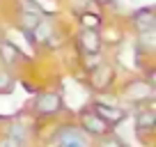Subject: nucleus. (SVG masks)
<instances>
[{
  "instance_id": "9b49d317",
  "label": "nucleus",
  "mask_w": 156,
  "mask_h": 147,
  "mask_svg": "<svg viewBox=\"0 0 156 147\" xmlns=\"http://www.w3.org/2000/svg\"><path fill=\"white\" fill-rule=\"evenodd\" d=\"M154 122H156V115L151 113V110H147V113H142V115H138V120H136V124H138V129H151L154 127Z\"/></svg>"
},
{
  "instance_id": "4468645a",
  "label": "nucleus",
  "mask_w": 156,
  "mask_h": 147,
  "mask_svg": "<svg viewBox=\"0 0 156 147\" xmlns=\"http://www.w3.org/2000/svg\"><path fill=\"white\" fill-rule=\"evenodd\" d=\"M9 133H12V138H16L19 142H23V138H25V129L23 127H9Z\"/></svg>"
},
{
  "instance_id": "9d476101",
  "label": "nucleus",
  "mask_w": 156,
  "mask_h": 147,
  "mask_svg": "<svg viewBox=\"0 0 156 147\" xmlns=\"http://www.w3.org/2000/svg\"><path fill=\"white\" fill-rule=\"evenodd\" d=\"M39 21L41 19H39V14H34V12H25L23 9V14H21V23H23V28L30 30V32H32V28L39 23Z\"/></svg>"
},
{
  "instance_id": "0eeeda50",
  "label": "nucleus",
  "mask_w": 156,
  "mask_h": 147,
  "mask_svg": "<svg viewBox=\"0 0 156 147\" xmlns=\"http://www.w3.org/2000/svg\"><path fill=\"white\" fill-rule=\"evenodd\" d=\"M0 55H2V60H5L7 64H16L21 60L19 48H16L14 44H9V41H0Z\"/></svg>"
},
{
  "instance_id": "1a4fd4ad",
  "label": "nucleus",
  "mask_w": 156,
  "mask_h": 147,
  "mask_svg": "<svg viewBox=\"0 0 156 147\" xmlns=\"http://www.w3.org/2000/svg\"><path fill=\"white\" fill-rule=\"evenodd\" d=\"M32 32L37 34V39H39V41H48V37L53 34V28H51V23H44V21H39V23L32 28Z\"/></svg>"
},
{
  "instance_id": "f8f14e48",
  "label": "nucleus",
  "mask_w": 156,
  "mask_h": 147,
  "mask_svg": "<svg viewBox=\"0 0 156 147\" xmlns=\"http://www.w3.org/2000/svg\"><path fill=\"white\" fill-rule=\"evenodd\" d=\"M80 23H83V28L97 30L99 25H101V19H99L97 14H80Z\"/></svg>"
},
{
  "instance_id": "7ed1b4c3",
  "label": "nucleus",
  "mask_w": 156,
  "mask_h": 147,
  "mask_svg": "<svg viewBox=\"0 0 156 147\" xmlns=\"http://www.w3.org/2000/svg\"><path fill=\"white\" fill-rule=\"evenodd\" d=\"M58 142H62L64 147H83L85 145V136L78 129H71V127H67V129H62V131L58 133Z\"/></svg>"
},
{
  "instance_id": "423d86ee",
  "label": "nucleus",
  "mask_w": 156,
  "mask_h": 147,
  "mask_svg": "<svg viewBox=\"0 0 156 147\" xmlns=\"http://www.w3.org/2000/svg\"><path fill=\"white\" fill-rule=\"evenodd\" d=\"M97 115L101 120H106V122H119V120H124V113L119 110V108H115V106H106V103H99L97 108Z\"/></svg>"
},
{
  "instance_id": "2eb2a0df",
  "label": "nucleus",
  "mask_w": 156,
  "mask_h": 147,
  "mask_svg": "<svg viewBox=\"0 0 156 147\" xmlns=\"http://www.w3.org/2000/svg\"><path fill=\"white\" fill-rule=\"evenodd\" d=\"M23 9H25V12H34V14L41 16V7L34 5V2H30V0H25V2H23Z\"/></svg>"
},
{
  "instance_id": "6e6552de",
  "label": "nucleus",
  "mask_w": 156,
  "mask_h": 147,
  "mask_svg": "<svg viewBox=\"0 0 156 147\" xmlns=\"http://www.w3.org/2000/svg\"><path fill=\"white\" fill-rule=\"evenodd\" d=\"M129 97L131 99H147V97H151V85L149 83H133V85H129Z\"/></svg>"
},
{
  "instance_id": "f257e3e1",
  "label": "nucleus",
  "mask_w": 156,
  "mask_h": 147,
  "mask_svg": "<svg viewBox=\"0 0 156 147\" xmlns=\"http://www.w3.org/2000/svg\"><path fill=\"white\" fill-rule=\"evenodd\" d=\"M60 106H62L60 97L58 94H51V92L39 94L37 101H34V110H37L39 115H55L60 110Z\"/></svg>"
},
{
  "instance_id": "20e7f679",
  "label": "nucleus",
  "mask_w": 156,
  "mask_h": 147,
  "mask_svg": "<svg viewBox=\"0 0 156 147\" xmlns=\"http://www.w3.org/2000/svg\"><path fill=\"white\" fill-rule=\"evenodd\" d=\"M83 129H85L87 133L101 136V133H106L108 124H106V120H101L97 113H85V115H83Z\"/></svg>"
},
{
  "instance_id": "39448f33",
  "label": "nucleus",
  "mask_w": 156,
  "mask_h": 147,
  "mask_svg": "<svg viewBox=\"0 0 156 147\" xmlns=\"http://www.w3.org/2000/svg\"><path fill=\"white\" fill-rule=\"evenodd\" d=\"M133 21H136L138 30H154V25H156L154 12H151L149 7H145V9H138L136 14H133Z\"/></svg>"
},
{
  "instance_id": "ddd939ff",
  "label": "nucleus",
  "mask_w": 156,
  "mask_h": 147,
  "mask_svg": "<svg viewBox=\"0 0 156 147\" xmlns=\"http://www.w3.org/2000/svg\"><path fill=\"white\" fill-rule=\"evenodd\" d=\"M12 88V78H9V74L5 71H0V92H5V90Z\"/></svg>"
},
{
  "instance_id": "f03ea898",
  "label": "nucleus",
  "mask_w": 156,
  "mask_h": 147,
  "mask_svg": "<svg viewBox=\"0 0 156 147\" xmlns=\"http://www.w3.org/2000/svg\"><path fill=\"white\" fill-rule=\"evenodd\" d=\"M80 46H83V51L87 55H97L101 51V37L97 34V30L83 28V32H80Z\"/></svg>"
}]
</instances>
